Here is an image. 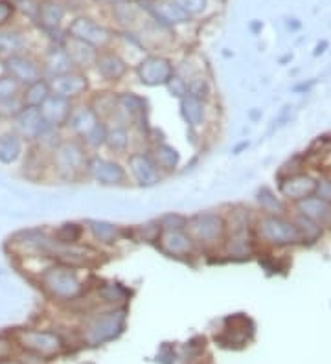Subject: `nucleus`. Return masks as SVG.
<instances>
[{
	"label": "nucleus",
	"instance_id": "obj_1",
	"mask_svg": "<svg viewBox=\"0 0 331 364\" xmlns=\"http://www.w3.org/2000/svg\"><path fill=\"white\" fill-rule=\"evenodd\" d=\"M83 269L52 261L37 275V283L46 297L57 303H72L83 300L94 286L81 275Z\"/></svg>",
	"mask_w": 331,
	"mask_h": 364
},
{
	"label": "nucleus",
	"instance_id": "obj_2",
	"mask_svg": "<svg viewBox=\"0 0 331 364\" xmlns=\"http://www.w3.org/2000/svg\"><path fill=\"white\" fill-rule=\"evenodd\" d=\"M186 232L191 235V239L195 241L199 253L213 256L221 253V247L225 243L226 237V221L223 212H195L188 215L186 223Z\"/></svg>",
	"mask_w": 331,
	"mask_h": 364
},
{
	"label": "nucleus",
	"instance_id": "obj_3",
	"mask_svg": "<svg viewBox=\"0 0 331 364\" xmlns=\"http://www.w3.org/2000/svg\"><path fill=\"white\" fill-rule=\"evenodd\" d=\"M127 322V306H105L90 313L85 319L81 339L87 346H101L105 342L118 339L125 330Z\"/></svg>",
	"mask_w": 331,
	"mask_h": 364
},
{
	"label": "nucleus",
	"instance_id": "obj_4",
	"mask_svg": "<svg viewBox=\"0 0 331 364\" xmlns=\"http://www.w3.org/2000/svg\"><path fill=\"white\" fill-rule=\"evenodd\" d=\"M90 153L83 147L78 138H63L59 146L50 151V171L59 180L78 182L85 179V168Z\"/></svg>",
	"mask_w": 331,
	"mask_h": 364
},
{
	"label": "nucleus",
	"instance_id": "obj_5",
	"mask_svg": "<svg viewBox=\"0 0 331 364\" xmlns=\"http://www.w3.org/2000/svg\"><path fill=\"white\" fill-rule=\"evenodd\" d=\"M256 241L270 247H292L302 243L297 224L286 215H261L254 221Z\"/></svg>",
	"mask_w": 331,
	"mask_h": 364
},
{
	"label": "nucleus",
	"instance_id": "obj_6",
	"mask_svg": "<svg viewBox=\"0 0 331 364\" xmlns=\"http://www.w3.org/2000/svg\"><path fill=\"white\" fill-rule=\"evenodd\" d=\"M85 179L105 188H127L131 179L125 164L120 158L103 157L100 153H90L85 168Z\"/></svg>",
	"mask_w": 331,
	"mask_h": 364
},
{
	"label": "nucleus",
	"instance_id": "obj_7",
	"mask_svg": "<svg viewBox=\"0 0 331 364\" xmlns=\"http://www.w3.org/2000/svg\"><path fill=\"white\" fill-rule=\"evenodd\" d=\"M13 341L21 346L24 352L34 353L39 357H54L65 350V339L61 333L54 330H35V328H23L13 333Z\"/></svg>",
	"mask_w": 331,
	"mask_h": 364
},
{
	"label": "nucleus",
	"instance_id": "obj_8",
	"mask_svg": "<svg viewBox=\"0 0 331 364\" xmlns=\"http://www.w3.org/2000/svg\"><path fill=\"white\" fill-rule=\"evenodd\" d=\"M155 247L166 258L182 261V264H191L193 259L201 256L197 248L195 241L186 230H171V232H160Z\"/></svg>",
	"mask_w": 331,
	"mask_h": 364
},
{
	"label": "nucleus",
	"instance_id": "obj_9",
	"mask_svg": "<svg viewBox=\"0 0 331 364\" xmlns=\"http://www.w3.org/2000/svg\"><path fill=\"white\" fill-rule=\"evenodd\" d=\"M124 164L127 173H129L131 182H135L138 188H153V186L160 184L166 179L160 173V169L157 168V164H155L153 157L147 151V147L129 151Z\"/></svg>",
	"mask_w": 331,
	"mask_h": 364
},
{
	"label": "nucleus",
	"instance_id": "obj_10",
	"mask_svg": "<svg viewBox=\"0 0 331 364\" xmlns=\"http://www.w3.org/2000/svg\"><path fill=\"white\" fill-rule=\"evenodd\" d=\"M175 72H177V67L173 65V61L169 57L160 56V54H149V56L142 57L135 67L138 81L149 89L166 87L169 79L175 76Z\"/></svg>",
	"mask_w": 331,
	"mask_h": 364
},
{
	"label": "nucleus",
	"instance_id": "obj_11",
	"mask_svg": "<svg viewBox=\"0 0 331 364\" xmlns=\"http://www.w3.org/2000/svg\"><path fill=\"white\" fill-rule=\"evenodd\" d=\"M10 129L15 131L28 146H34L50 131L45 118L41 114L39 107H24L17 116L10 122Z\"/></svg>",
	"mask_w": 331,
	"mask_h": 364
},
{
	"label": "nucleus",
	"instance_id": "obj_12",
	"mask_svg": "<svg viewBox=\"0 0 331 364\" xmlns=\"http://www.w3.org/2000/svg\"><path fill=\"white\" fill-rule=\"evenodd\" d=\"M48 83H50L52 94L63 96V98H67L74 103L83 101V98H87L92 90L89 76L81 70H70L67 74L56 76V78L48 79Z\"/></svg>",
	"mask_w": 331,
	"mask_h": 364
},
{
	"label": "nucleus",
	"instance_id": "obj_13",
	"mask_svg": "<svg viewBox=\"0 0 331 364\" xmlns=\"http://www.w3.org/2000/svg\"><path fill=\"white\" fill-rule=\"evenodd\" d=\"M67 35H72L76 39H81L85 43H89L98 50H105L109 48V45L113 43V32L100 24L98 21L90 17H76L72 23L68 24Z\"/></svg>",
	"mask_w": 331,
	"mask_h": 364
},
{
	"label": "nucleus",
	"instance_id": "obj_14",
	"mask_svg": "<svg viewBox=\"0 0 331 364\" xmlns=\"http://www.w3.org/2000/svg\"><path fill=\"white\" fill-rule=\"evenodd\" d=\"M2 74H8L21 87L32 83L35 79L45 78L43 76V68H41V59H37V57L28 54V52L2 59Z\"/></svg>",
	"mask_w": 331,
	"mask_h": 364
},
{
	"label": "nucleus",
	"instance_id": "obj_15",
	"mask_svg": "<svg viewBox=\"0 0 331 364\" xmlns=\"http://www.w3.org/2000/svg\"><path fill=\"white\" fill-rule=\"evenodd\" d=\"M131 65L125 61L124 57L120 56L118 52L114 50H100L98 59H96L94 70L98 74L100 81H103L105 85H118L122 83L127 74H129Z\"/></svg>",
	"mask_w": 331,
	"mask_h": 364
},
{
	"label": "nucleus",
	"instance_id": "obj_16",
	"mask_svg": "<svg viewBox=\"0 0 331 364\" xmlns=\"http://www.w3.org/2000/svg\"><path fill=\"white\" fill-rule=\"evenodd\" d=\"M85 232L89 234L98 248L116 247L120 241L125 239V228L120 224H114L111 221L103 219H87L85 221Z\"/></svg>",
	"mask_w": 331,
	"mask_h": 364
},
{
	"label": "nucleus",
	"instance_id": "obj_17",
	"mask_svg": "<svg viewBox=\"0 0 331 364\" xmlns=\"http://www.w3.org/2000/svg\"><path fill=\"white\" fill-rule=\"evenodd\" d=\"M61 45L67 50L70 61H72L74 70H81V72L94 70L96 59H98V54H100L98 48H94L89 43H85V41L76 39L72 35H65Z\"/></svg>",
	"mask_w": 331,
	"mask_h": 364
},
{
	"label": "nucleus",
	"instance_id": "obj_18",
	"mask_svg": "<svg viewBox=\"0 0 331 364\" xmlns=\"http://www.w3.org/2000/svg\"><path fill=\"white\" fill-rule=\"evenodd\" d=\"M74 105H76L74 101L67 100V98H63V96L50 94L45 101H43V105L39 107V111L50 129L63 131L65 129V125H67L68 116H70Z\"/></svg>",
	"mask_w": 331,
	"mask_h": 364
},
{
	"label": "nucleus",
	"instance_id": "obj_19",
	"mask_svg": "<svg viewBox=\"0 0 331 364\" xmlns=\"http://www.w3.org/2000/svg\"><path fill=\"white\" fill-rule=\"evenodd\" d=\"M314 186H317V179H313L309 173H291L284 177L278 184V191L286 201L298 202L306 199V197L313 195Z\"/></svg>",
	"mask_w": 331,
	"mask_h": 364
},
{
	"label": "nucleus",
	"instance_id": "obj_20",
	"mask_svg": "<svg viewBox=\"0 0 331 364\" xmlns=\"http://www.w3.org/2000/svg\"><path fill=\"white\" fill-rule=\"evenodd\" d=\"M100 120L101 118L96 114L94 109H92L87 101H78V103L74 105L72 112H70V116H68L67 125H65V129L63 131H67L72 138H78L79 140V138H83Z\"/></svg>",
	"mask_w": 331,
	"mask_h": 364
},
{
	"label": "nucleus",
	"instance_id": "obj_21",
	"mask_svg": "<svg viewBox=\"0 0 331 364\" xmlns=\"http://www.w3.org/2000/svg\"><path fill=\"white\" fill-rule=\"evenodd\" d=\"M256 250V235L253 230L242 232H226L225 243L221 247V254L231 259H248Z\"/></svg>",
	"mask_w": 331,
	"mask_h": 364
},
{
	"label": "nucleus",
	"instance_id": "obj_22",
	"mask_svg": "<svg viewBox=\"0 0 331 364\" xmlns=\"http://www.w3.org/2000/svg\"><path fill=\"white\" fill-rule=\"evenodd\" d=\"M28 144L12 129L0 131V164L15 166L24 158Z\"/></svg>",
	"mask_w": 331,
	"mask_h": 364
},
{
	"label": "nucleus",
	"instance_id": "obj_23",
	"mask_svg": "<svg viewBox=\"0 0 331 364\" xmlns=\"http://www.w3.org/2000/svg\"><path fill=\"white\" fill-rule=\"evenodd\" d=\"M297 213H302L314 223H319L322 228H331V202L313 195L306 197L302 201L295 202Z\"/></svg>",
	"mask_w": 331,
	"mask_h": 364
},
{
	"label": "nucleus",
	"instance_id": "obj_24",
	"mask_svg": "<svg viewBox=\"0 0 331 364\" xmlns=\"http://www.w3.org/2000/svg\"><path fill=\"white\" fill-rule=\"evenodd\" d=\"M147 151L153 157L155 164H157V168L160 169V173L164 177H169V175H173L180 166V153L177 147H173L171 144H168L166 140L157 142V144H151V146L147 147Z\"/></svg>",
	"mask_w": 331,
	"mask_h": 364
},
{
	"label": "nucleus",
	"instance_id": "obj_25",
	"mask_svg": "<svg viewBox=\"0 0 331 364\" xmlns=\"http://www.w3.org/2000/svg\"><path fill=\"white\" fill-rule=\"evenodd\" d=\"M133 146V129L127 125L109 124L105 138V151H109L114 158L127 157Z\"/></svg>",
	"mask_w": 331,
	"mask_h": 364
},
{
	"label": "nucleus",
	"instance_id": "obj_26",
	"mask_svg": "<svg viewBox=\"0 0 331 364\" xmlns=\"http://www.w3.org/2000/svg\"><path fill=\"white\" fill-rule=\"evenodd\" d=\"M179 112L182 122L188 125V129L199 131L206 124L208 103L202 100H197L193 96H184L179 100Z\"/></svg>",
	"mask_w": 331,
	"mask_h": 364
},
{
	"label": "nucleus",
	"instance_id": "obj_27",
	"mask_svg": "<svg viewBox=\"0 0 331 364\" xmlns=\"http://www.w3.org/2000/svg\"><path fill=\"white\" fill-rule=\"evenodd\" d=\"M41 68H43V76L46 79H52L74 70L72 61H70V57H68L67 50L63 48V45L52 46L50 50L46 52L41 59Z\"/></svg>",
	"mask_w": 331,
	"mask_h": 364
},
{
	"label": "nucleus",
	"instance_id": "obj_28",
	"mask_svg": "<svg viewBox=\"0 0 331 364\" xmlns=\"http://www.w3.org/2000/svg\"><path fill=\"white\" fill-rule=\"evenodd\" d=\"M96 295L100 298V302L103 306H111V308H116V306H127V302L133 297L131 289L120 283V281L114 280H100L98 286H94Z\"/></svg>",
	"mask_w": 331,
	"mask_h": 364
},
{
	"label": "nucleus",
	"instance_id": "obj_29",
	"mask_svg": "<svg viewBox=\"0 0 331 364\" xmlns=\"http://www.w3.org/2000/svg\"><path fill=\"white\" fill-rule=\"evenodd\" d=\"M153 19L162 26H173V24H184L190 21V15L182 12L173 0H166V2H153L147 6Z\"/></svg>",
	"mask_w": 331,
	"mask_h": 364
},
{
	"label": "nucleus",
	"instance_id": "obj_30",
	"mask_svg": "<svg viewBox=\"0 0 331 364\" xmlns=\"http://www.w3.org/2000/svg\"><path fill=\"white\" fill-rule=\"evenodd\" d=\"M28 48V39L19 30H0V59L24 54Z\"/></svg>",
	"mask_w": 331,
	"mask_h": 364
},
{
	"label": "nucleus",
	"instance_id": "obj_31",
	"mask_svg": "<svg viewBox=\"0 0 331 364\" xmlns=\"http://www.w3.org/2000/svg\"><path fill=\"white\" fill-rule=\"evenodd\" d=\"M52 239L59 243V245H79L85 241V224L78 221H67L50 232Z\"/></svg>",
	"mask_w": 331,
	"mask_h": 364
},
{
	"label": "nucleus",
	"instance_id": "obj_32",
	"mask_svg": "<svg viewBox=\"0 0 331 364\" xmlns=\"http://www.w3.org/2000/svg\"><path fill=\"white\" fill-rule=\"evenodd\" d=\"M116 94L118 92H113V90H98L89 96L87 103L94 109V112L101 120L109 122L116 112Z\"/></svg>",
	"mask_w": 331,
	"mask_h": 364
},
{
	"label": "nucleus",
	"instance_id": "obj_33",
	"mask_svg": "<svg viewBox=\"0 0 331 364\" xmlns=\"http://www.w3.org/2000/svg\"><path fill=\"white\" fill-rule=\"evenodd\" d=\"M50 94V83L46 78L35 79L21 89V100H23L24 107H41Z\"/></svg>",
	"mask_w": 331,
	"mask_h": 364
},
{
	"label": "nucleus",
	"instance_id": "obj_34",
	"mask_svg": "<svg viewBox=\"0 0 331 364\" xmlns=\"http://www.w3.org/2000/svg\"><path fill=\"white\" fill-rule=\"evenodd\" d=\"M37 19H39L43 28L48 30V32H56L61 26L63 19H65V8L56 0H48V2L39 6Z\"/></svg>",
	"mask_w": 331,
	"mask_h": 364
},
{
	"label": "nucleus",
	"instance_id": "obj_35",
	"mask_svg": "<svg viewBox=\"0 0 331 364\" xmlns=\"http://www.w3.org/2000/svg\"><path fill=\"white\" fill-rule=\"evenodd\" d=\"M256 201L259 204V210L264 212V215H286V202L284 199L276 195L275 191L270 190V188H261L256 193Z\"/></svg>",
	"mask_w": 331,
	"mask_h": 364
},
{
	"label": "nucleus",
	"instance_id": "obj_36",
	"mask_svg": "<svg viewBox=\"0 0 331 364\" xmlns=\"http://www.w3.org/2000/svg\"><path fill=\"white\" fill-rule=\"evenodd\" d=\"M213 92L212 81L202 76V74H191L190 78H186V96H193L197 100L210 101Z\"/></svg>",
	"mask_w": 331,
	"mask_h": 364
},
{
	"label": "nucleus",
	"instance_id": "obj_37",
	"mask_svg": "<svg viewBox=\"0 0 331 364\" xmlns=\"http://www.w3.org/2000/svg\"><path fill=\"white\" fill-rule=\"evenodd\" d=\"M107 131H109V124L105 120H100L83 138H79V142L83 144V147L89 153H100L105 147Z\"/></svg>",
	"mask_w": 331,
	"mask_h": 364
},
{
	"label": "nucleus",
	"instance_id": "obj_38",
	"mask_svg": "<svg viewBox=\"0 0 331 364\" xmlns=\"http://www.w3.org/2000/svg\"><path fill=\"white\" fill-rule=\"evenodd\" d=\"M291 219L292 223L297 224L302 243H314V241H319L322 237V234H324V228L319 223H314V221H311V219L302 215V213H295V217Z\"/></svg>",
	"mask_w": 331,
	"mask_h": 364
},
{
	"label": "nucleus",
	"instance_id": "obj_39",
	"mask_svg": "<svg viewBox=\"0 0 331 364\" xmlns=\"http://www.w3.org/2000/svg\"><path fill=\"white\" fill-rule=\"evenodd\" d=\"M160 232H171V230H186L188 215L179 212H168L157 219Z\"/></svg>",
	"mask_w": 331,
	"mask_h": 364
},
{
	"label": "nucleus",
	"instance_id": "obj_40",
	"mask_svg": "<svg viewBox=\"0 0 331 364\" xmlns=\"http://www.w3.org/2000/svg\"><path fill=\"white\" fill-rule=\"evenodd\" d=\"M24 109V103L21 100V94L13 96L10 100L0 103V122H12L19 112Z\"/></svg>",
	"mask_w": 331,
	"mask_h": 364
},
{
	"label": "nucleus",
	"instance_id": "obj_41",
	"mask_svg": "<svg viewBox=\"0 0 331 364\" xmlns=\"http://www.w3.org/2000/svg\"><path fill=\"white\" fill-rule=\"evenodd\" d=\"M21 89H23V87H21L15 79L10 78L8 74H0V103L10 100L13 96L21 94Z\"/></svg>",
	"mask_w": 331,
	"mask_h": 364
},
{
	"label": "nucleus",
	"instance_id": "obj_42",
	"mask_svg": "<svg viewBox=\"0 0 331 364\" xmlns=\"http://www.w3.org/2000/svg\"><path fill=\"white\" fill-rule=\"evenodd\" d=\"M175 4L182 10V12H186L188 15H199V13H202L204 10H206L208 6V0H173Z\"/></svg>",
	"mask_w": 331,
	"mask_h": 364
},
{
	"label": "nucleus",
	"instance_id": "obj_43",
	"mask_svg": "<svg viewBox=\"0 0 331 364\" xmlns=\"http://www.w3.org/2000/svg\"><path fill=\"white\" fill-rule=\"evenodd\" d=\"M166 89H168V92L173 98H177V100H180V98H184L186 96V79L180 76V74L175 72V76L168 81V85H166Z\"/></svg>",
	"mask_w": 331,
	"mask_h": 364
},
{
	"label": "nucleus",
	"instance_id": "obj_44",
	"mask_svg": "<svg viewBox=\"0 0 331 364\" xmlns=\"http://www.w3.org/2000/svg\"><path fill=\"white\" fill-rule=\"evenodd\" d=\"M15 10H17V6L13 4L12 0H0V30L12 23Z\"/></svg>",
	"mask_w": 331,
	"mask_h": 364
},
{
	"label": "nucleus",
	"instance_id": "obj_45",
	"mask_svg": "<svg viewBox=\"0 0 331 364\" xmlns=\"http://www.w3.org/2000/svg\"><path fill=\"white\" fill-rule=\"evenodd\" d=\"M15 347H17V344H15V341H13V336L10 339V336L0 335V361L13 357Z\"/></svg>",
	"mask_w": 331,
	"mask_h": 364
},
{
	"label": "nucleus",
	"instance_id": "obj_46",
	"mask_svg": "<svg viewBox=\"0 0 331 364\" xmlns=\"http://www.w3.org/2000/svg\"><path fill=\"white\" fill-rule=\"evenodd\" d=\"M314 195L331 202V179H319L314 186Z\"/></svg>",
	"mask_w": 331,
	"mask_h": 364
},
{
	"label": "nucleus",
	"instance_id": "obj_47",
	"mask_svg": "<svg viewBox=\"0 0 331 364\" xmlns=\"http://www.w3.org/2000/svg\"><path fill=\"white\" fill-rule=\"evenodd\" d=\"M324 48H328V43L322 41L319 46H317V50H314V56H320V54H324Z\"/></svg>",
	"mask_w": 331,
	"mask_h": 364
},
{
	"label": "nucleus",
	"instance_id": "obj_48",
	"mask_svg": "<svg viewBox=\"0 0 331 364\" xmlns=\"http://www.w3.org/2000/svg\"><path fill=\"white\" fill-rule=\"evenodd\" d=\"M0 364H23V363H21L19 358L10 357V358H4V361H0Z\"/></svg>",
	"mask_w": 331,
	"mask_h": 364
},
{
	"label": "nucleus",
	"instance_id": "obj_49",
	"mask_svg": "<svg viewBox=\"0 0 331 364\" xmlns=\"http://www.w3.org/2000/svg\"><path fill=\"white\" fill-rule=\"evenodd\" d=\"M96 2H101V4H120V2H125V0H96Z\"/></svg>",
	"mask_w": 331,
	"mask_h": 364
},
{
	"label": "nucleus",
	"instance_id": "obj_50",
	"mask_svg": "<svg viewBox=\"0 0 331 364\" xmlns=\"http://www.w3.org/2000/svg\"><path fill=\"white\" fill-rule=\"evenodd\" d=\"M245 147H248V142H243V144H239V146H237V147H234V153H236V155H237V153L242 151V149H245Z\"/></svg>",
	"mask_w": 331,
	"mask_h": 364
},
{
	"label": "nucleus",
	"instance_id": "obj_51",
	"mask_svg": "<svg viewBox=\"0 0 331 364\" xmlns=\"http://www.w3.org/2000/svg\"><path fill=\"white\" fill-rule=\"evenodd\" d=\"M81 364H92V363H81Z\"/></svg>",
	"mask_w": 331,
	"mask_h": 364
},
{
	"label": "nucleus",
	"instance_id": "obj_52",
	"mask_svg": "<svg viewBox=\"0 0 331 364\" xmlns=\"http://www.w3.org/2000/svg\"><path fill=\"white\" fill-rule=\"evenodd\" d=\"M0 124H2V122H0Z\"/></svg>",
	"mask_w": 331,
	"mask_h": 364
}]
</instances>
